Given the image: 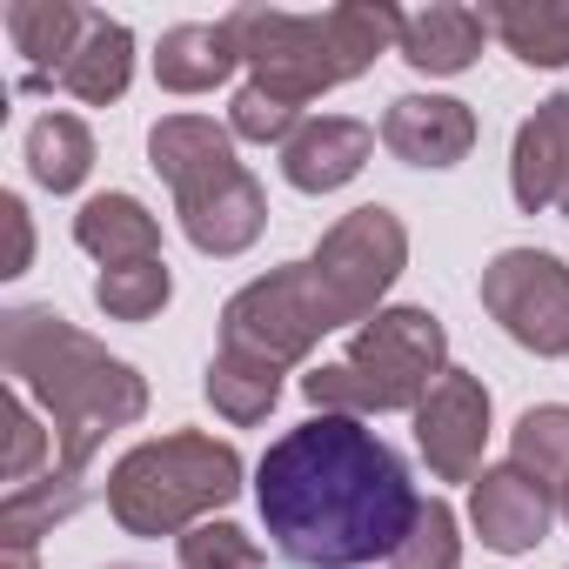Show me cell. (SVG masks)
Masks as SVG:
<instances>
[{"label":"cell","mask_w":569,"mask_h":569,"mask_svg":"<svg viewBox=\"0 0 569 569\" xmlns=\"http://www.w3.org/2000/svg\"><path fill=\"white\" fill-rule=\"evenodd\" d=\"M462 562V536H456V509L442 496L422 502L416 529L402 536V549L389 556V569H456Z\"/></svg>","instance_id":"cell-27"},{"label":"cell","mask_w":569,"mask_h":569,"mask_svg":"<svg viewBox=\"0 0 569 569\" xmlns=\"http://www.w3.org/2000/svg\"><path fill=\"white\" fill-rule=\"evenodd\" d=\"M482 21L522 68H569V0H496Z\"/></svg>","instance_id":"cell-21"},{"label":"cell","mask_w":569,"mask_h":569,"mask_svg":"<svg viewBox=\"0 0 569 569\" xmlns=\"http://www.w3.org/2000/svg\"><path fill=\"white\" fill-rule=\"evenodd\" d=\"M0 214H8V228H14V254H8V268H0V274H28V261H34V228H28V208H21V194H8V201H0Z\"/></svg>","instance_id":"cell-31"},{"label":"cell","mask_w":569,"mask_h":569,"mask_svg":"<svg viewBox=\"0 0 569 569\" xmlns=\"http://www.w3.org/2000/svg\"><path fill=\"white\" fill-rule=\"evenodd\" d=\"M148 161H154V174L174 188V208L241 174V161H234V128H214V121H201V114H168V121H154V128H148Z\"/></svg>","instance_id":"cell-10"},{"label":"cell","mask_w":569,"mask_h":569,"mask_svg":"<svg viewBox=\"0 0 569 569\" xmlns=\"http://www.w3.org/2000/svg\"><path fill=\"white\" fill-rule=\"evenodd\" d=\"M449 376V336L429 309H382L349 336L342 362H322L302 376V396L322 416H396Z\"/></svg>","instance_id":"cell-5"},{"label":"cell","mask_w":569,"mask_h":569,"mask_svg":"<svg viewBox=\"0 0 569 569\" xmlns=\"http://www.w3.org/2000/svg\"><path fill=\"white\" fill-rule=\"evenodd\" d=\"M94 168V134L81 114H41L28 128V174L48 188V194H74Z\"/></svg>","instance_id":"cell-24"},{"label":"cell","mask_w":569,"mask_h":569,"mask_svg":"<svg viewBox=\"0 0 569 569\" xmlns=\"http://www.w3.org/2000/svg\"><path fill=\"white\" fill-rule=\"evenodd\" d=\"M94 8H74V0H14L8 8V34H14V54L28 61V88H54L88 34Z\"/></svg>","instance_id":"cell-16"},{"label":"cell","mask_w":569,"mask_h":569,"mask_svg":"<svg viewBox=\"0 0 569 569\" xmlns=\"http://www.w3.org/2000/svg\"><path fill=\"white\" fill-rule=\"evenodd\" d=\"M81 502H88V476H68V469H48L41 482L8 489V496H0V549H34Z\"/></svg>","instance_id":"cell-22"},{"label":"cell","mask_w":569,"mask_h":569,"mask_svg":"<svg viewBox=\"0 0 569 569\" xmlns=\"http://www.w3.org/2000/svg\"><path fill=\"white\" fill-rule=\"evenodd\" d=\"M181 569H261V542L241 522H194L188 536H174Z\"/></svg>","instance_id":"cell-28"},{"label":"cell","mask_w":569,"mask_h":569,"mask_svg":"<svg viewBox=\"0 0 569 569\" xmlns=\"http://www.w3.org/2000/svg\"><path fill=\"white\" fill-rule=\"evenodd\" d=\"M482 309L529 356H569V268L542 248H502L482 268Z\"/></svg>","instance_id":"cell-8"},{"label":"cell","mask_w":569,"mask_h":569,"mask_svg":"<svg viewBox=\"0 0 569 569\" xmlns=\"http://www.w3.org/2000/svg\"><path fill=\"white\" fill-rule=\"evenodd\" d=\"M234 68H241V54H234V34H228L221 21H181V28H168L161 48H154V81H161L168 94H208V88H221Z\"/></svg>","instance_id":"cell-18"},{"label":"cell","mask_w":569,"mask_h":569,"mask_svg":"<svg viewBox=\"0 0 569 569\" xmlns=\"http://www.w3.org/2000/svg\"><path fill=\"white\" fill-rule=\"evenodd\" d=\"M382 148L409 168H456L476 148V114L449 94H402L382 114Z\"/></svg>","instance_id":"cell-11"},{"label":"cell","mask_w":569,"mask_h":569,"mask_svg":"<svg viewBox=\"0 0 569 569\" xmlns=\"http://www.w3.org/2000/svg\"><path fill=\"white\" fill-rule=\"evenodd\" d=\"M376 154V128L369 121H349V114H316L296 128V141L281 148V174L302 194H336L349 188Z\"/></svg>","instance_id":"cell-14"},{"label":"cell","mask_w":569,"mask_h":569,"mask_svg":"<svg viewBox=\"0 0 569 569\" xmlns=\"http://www.w3.org/2000/svg\"><path fill=\"white\" fill-rule=\"evenodd\" d=\"M168 296H174V274H168L161 254H154V261H128V268H101V274H94V302H101L108 322H148V316L168 309Z\"/></svg>","instance_id":"cell-26"},{"label":"cell","mask_w":569,"mask_h":569,"mask_svg":"<svg viewBox=\"0 0 569 569\" xmlns=\"http://www.w3.org/2000/svg\"><path fill=\"white\" fill-rule=\"evenodd\" d=\"M0 369L21 396H34L54 422V469L88 476L101 442L148 416V382L134 362L108 356L88 329L54 309H8L0 316Z\"/></svg>","instance_id":"cell-2"},{"label":"cell","mask_w":569,"mask_h":569,"mask_svg":"<svg viewBox=\"0 0 569 569\" xmlns=\"http://www.w3.org/2000/svg\"><path fill=\"white\" fill-rule=\"evenodd\" d=\"M482 8H456V0H436L422 14H402V61L416 74H462L482 54Z\"/></svg>","instance_id":"cell-17"},{"label":"cell","mask_w":569,"mask_h":569,"mask_svg":"<svg viewBox=\"0 0 569 569\" xmlns=\"http://www.w3.org/2000/svg\"><path fill=\"white\" fill-rule=\"evenodd\" d=\"M74 241L101 261V268H128V261H154L161 254V221L148 214V201L134 194H94L74 214Z\"/></svg>","instance_id":"cell-19"},{"label":"cell","mask_w":569,"mask_h":569,"mask_svg":"<svg viewBox=\"0 0 569 569\" xmlns=\"http://www.w3.org/2000/svg\"><path fill=\"white\" fill-rule=\"evenodd\" d=\"M549 516H556V496H549L536 476H522L516 462H502V469H482V476H476L469 522H476V536H482L489 549H502V556L536 549V542L549 536Z\"/></svg>","instance_id":"cell-13"},{"label":"cell","mask_w":569,"mask_h":569,"mask_svg":"<svg viewBox=\"0 0 569 569\" xmlns=\"http://www.w3.org/2000/svg\"><path fill=\"white\" fill-rule=\"evenodd\" d=\"M128 81H134V34L121 21L94 14L81 48H74V61H68V74H61V88L74 101H88V108H108V101L128 94Z\"/></svg>","instance_id":"cell-20"},{"label":"cell","mask_w":569,"mask_h":569,"mask_svg":"<svg viewBox=\"0 0 569 569\" xmlns=\"http://www.w3.org/2000/svg\"><path fill=\"white\" fill-rule=\"evenodd\" d=\"M482 442H489V389L469 369H449L422 402H416V449L436 482H476L482 476Z\"/></svg>","instance_id":"cell-9"},{"label":"cell","mask_w":569,"mask_h":569,"mask_svg":"<svg viewBox=\"0 0 569 569\" xmlns=\"http://www.w3.org/2000/svg\"><path fill=\"white\" fill-rule=\"evenodd\" d=\"M562 522H569V489H562Z\"/></svg>","instance_id":"cell-33"},{"label":"cell","mask_w":569,"mask_h":569,"mask_svg":"<svg viewBox=\"0 0 569 569\" xmlns=\"http://www.w3.org/2000/svg\"><path fill=\"white\" fill-rule=\"evenodd\" d=\"M0 569H34V549H0Z\"/></svg>","instance_id":"cell-32"},{"label":"cell","mask_w":569,"mask_h":569,"mask_svg":"<svg viewBox=\"0 0 569 569\" xmlns=\"http://www.w3.org/2000/svg\"><path fill=\"white\" fill-rule=\"evenodd\" d=\"M241 496V449L201 429L154 436L108 469V516L128 536H188Z\"/></svg>","instance_id":"cell-4"},{"label":"cell","mask_w":569,"mask_h":569,"mask_svg":"<svg viewBox=\"0 0 569 569\" xmlns=\"http://www.w3.org/2000/svg\"><path fill=\"white\" fill-rule=\"evenodd\" d=\"M228 128H234L241 141H281V148H289L296 128H302V108L274 101V94H261V88L248 81V88L234 94V108H228Z\"/></svg>","instance_id":"cell-29"},{"label":"cell","mask_w":569,"mask_h":569,"mask_svg":"<svg viewBox=\"0 0 569 569\" xmlns=\"http://www.w3.org/2000/svg\"><path fill=\"white\" fill-rule=\"evenodd\" d=\"M336 336V309L316 281V261H289V268H268L261 281H248L241 296H228L221 309V349L261 356L274 369L309 362V349Z\"/></svg>","instance_id":"cell-6"},{"label":"cell","mask_w":569,"mask_h":569,"mask_svg":"<svg viewBox=\"0 0 569 569\" xmlns=\"http://www.w3.org/2000/svg\"><path fill=\"white\" fill-rule=\"evenodd\" d=\"M309 261H316V281H322V296L336 309V329L376 322L382 296L396 289V274L409 268V228H402V214H389L382 201H369V208L342 214Z\"/></svg>","instance_id":"cell-7"},{"label":"cell","mask_w":569,"mask_h":569,"mask_svg":"<svg viewBox=\"0 0 569 569\" xmlns=\"http://www.w3.org/2000/svg\"><path fill=\"white\" fill-rule=\"evenodd\" d=\"M509 462L522 476H536L556 502L569 489V402H542V409H522L516 436H509Z\"/></svg>","instance_id":"cell-25"},{"label":"cell","mask_w":569,"mask_h":569,"mask_svg":"<svg viewBox=\"0 0 569 569\" xmlns=\"http://www.w3.org/2000/svg\"><path fill=\"white\" fill-rule=\"evenodd\" d=\"M221 28L234 34V54L248 61L254 88L309 108L329 88L369 74L389 48H402V14L389 0H349L329 14H281V8H228Z\"/></svg>","instance_id":"cell-3"},{"label":"cell","mask_w":569,"mask_h":569,"mask_svg":"<svg viewBox=\"0 0 569 569\" xmlns=\"http://www.w3.org/2000/svg\"><path fill=\"white\" fill-rule=\"evenodd\" d=\"M254 502L274 549L302 569H362L396 556L422 516L409 462L376 429H362V416H309L268 442Z\"/></svg>","instance_id":"cell-1"},{"label":"cell","mask_w":569,"mask_h":569,"mask_svg":"<svg viewBox=\"0 0 569 569\" xmlns=\"http://www.w3.org/2000/svg\"><path fill=\"white\" fill-rule=\"evenodd\" d=\"M201 389H208V402H214L221 422L254 429V422H268V409L281 402V369L261 362V356H241V349H214Z\"/></svg>","instance_id":"cell-23"},{"label":"cell","mask_w":569,"mask_h":569,"mask_svg":"<svg viewBox=\"0 0 569 569\" xmlns=\"http://www.w3.org/2000/svg\"><path fill=\"white\" fill-rule=\"evenodd\" d=\"M108 569H141V562H108Z\"/></svg>","instance_id":"cell-34"},{"label":"cell","mask_w":569,"mask_h":569,"mask_svg":"<svg viewBox=\"0 0 569 569\" xmlns=\"http://www.w3.org/2000/svg\"><path fill=\"white\" fill-rule=\"evenodd\" d=\"M174 214H181V234H188L201 254L221 261V254H241V248L261 241V228H268V194H261V181L241 168L234 181H221V188L181 201Z\"/></svg>","instance_id":"cell-15"},{"label":"cell","mask_w":569,"mask_h":569,"mask_svg":"<svg viewBox=\"0 0 569 569\" xmlns=\"http://www.w3.org/2000/svg\"><path fill=\"white\" fill-rule=\"evenodd\" d=\"M8 462H0V482L8 489H21L34 469H41V456H48V436H41V422L28 416V402H21V389H8Z\"/></svg>","instance_id":"cell-30"},{"label":"cell","mask_w":569,"mask_h":569,"mask_svg":"<svg viewBox=\"0 0 569 569\" xmlns=\"http://www.w3.org/2000/svg\"><path fill=\"white\" fill-rule=\"evenodd\" d=\"M509 188H516V208L522 214H542V208H562L569 214V94H549L516 128Z\"/></svg>","instance_id":"cell-12"}]
</instances>
